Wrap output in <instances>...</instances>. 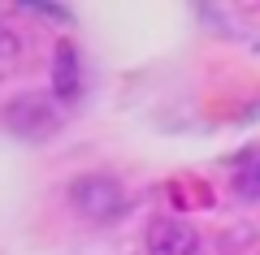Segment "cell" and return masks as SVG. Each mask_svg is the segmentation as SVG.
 <instances>
[{
	"instance_id": "cell-6",
	"label": "cell",
	"mask_w": 260,
	"mask_h": 255,
	"mask_svg": "<svg viewBox=\"0 0 260 255\" xmlns=\"http://www.w3.org/2000/svg\"><path fill=\"white\" fill-rule=\"evenodd\" d=\"M13 52H18V39H13L9 30L0 26V56H13Z\"/></svg>"
},
{
	"instance_id": "cell-4",
	"label": "cell",
	"mask_w": 260,
	"mask_h": 255,
	"mask_svg": "<svg viewBox=\"0 0 260 255\" xmlns=\"http://www.w3.org/2000/svg\"><path fill=\"white\" fill-rule=\"evenodd\" d=\"M78 91H83V65H78V52L70 39H61L52 52V95L61 104L78 100Z\"/></svg>"
},
{
	"instance_id": "cell-1",
	"label": "cell",
	"mask_w": 260,
	"mask_h": 255,
	"mask_svg": "<svg viewBox=\"0 0 260 255\" xmlns=\"http://www.w3.org/2000/svg\"><path fill=\"white\" fill-rule=\"evenodd\" d=\"M70 203L91 221H117L126 212V191L109 173H87V177H78L70 186Z\"/></svg>"
},
{
	"instance_id": "cell-3",
	"label": "cell",
	"mask_w": 260,
	"mask_h": 255,
	"mask_svg": "<svg viewBox=\"0 0 260 255\" xmlns=\"http://www.w3.org/2000/svg\"><path fill=\"white\" fill-rule=\"evenodd\" d=\"M195 246H200L195 229L174 221V216H160L148 225V251L152 255H195Z\"/></svg>"
},
{
	"instance_id": "cell-2",
	"label": "cell",
	"mask_w": 260,
	"mask_h": 255,
	"mask_svg": "<svg viewBox=\"0 0 260 255\" xmlns=\"http://www.w3.org/2000/svg\"><path fill=\"white\" fill-rule=\"evenodd\" d=\"M5 121H9V130L22 134V138H44L48 130L56 126L48 100H39V95H22V100H13L9 113H5Z\"/></svg>"
},
{
	"instance_id": "cell-5",
	"label": "cell",
	"mask_w": 260,
	"mask_h": 255,
	"mask_svg": "<svg viewBox=\"0 0 260 255\" xmlns=\"http://www.w3.org/2000/svg\"><path fill=\"white\" fill-rule=\"evenodd\" d=\"M230 186H234L239 199H260V147H251V152H243L234 160Z\"/></svg>"
}]
</instances>
